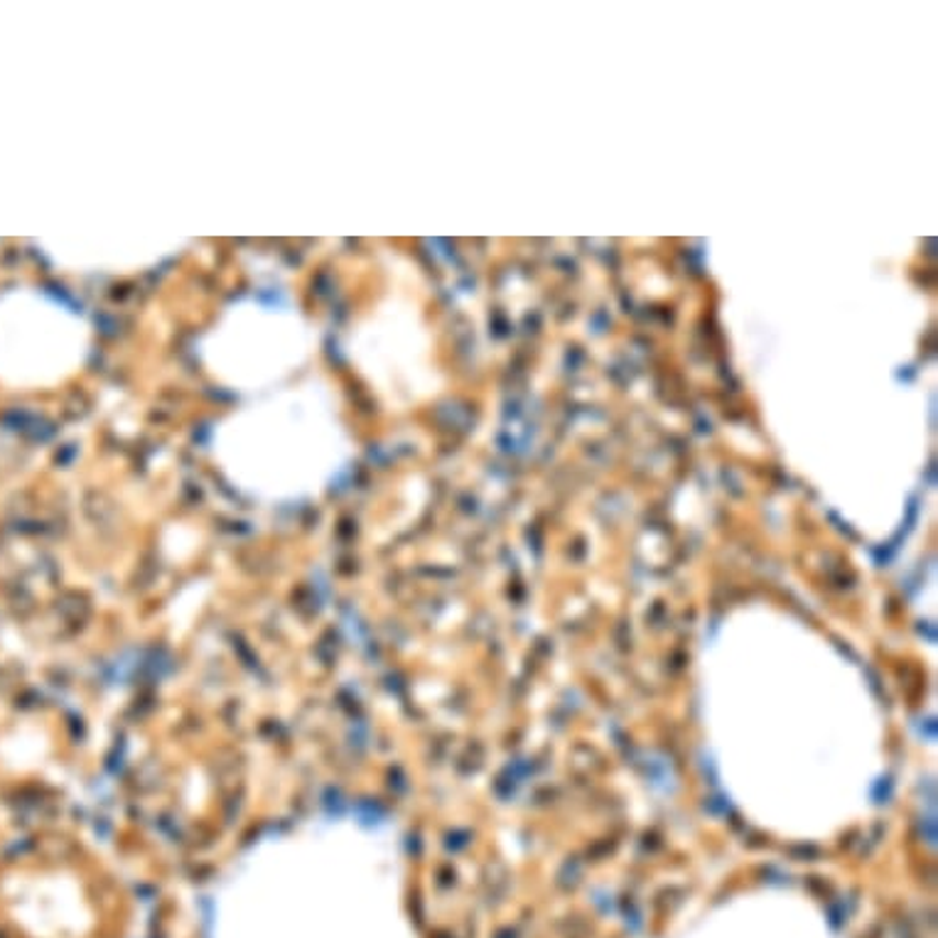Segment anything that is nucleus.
<instances>
[{"label":"nucleus","mask_w":938,"mask_h":938,"mask_svg":"<svg viewBox=\"0 0 938 938\" xmlns=\"http://www.w3.org/2000/svg\"><path fill=\"white\" fill-rule=\"evenodd\" d=\"M214 467L246 499L281 507L323 497L347 472L354 442L335 386L323 376L246 398L214 422Z\"/></svg>","instance_id":"nucleus-1"},{"label":"nucleus","mask_w":938,"mask_h":938,"mask_svg":"<svg viewBox=\"0 0 938 938\" xmlns=\"http://www.w3.org/2000/svg\"><path fill=\"white\" fill-rule=\"evenodd\" d=\"M317 347V325L291 295L246 293L222 307L194 354L216 386L246 400L295 381Z\"/></svg>","instance_id":"nucleus-2"},{"label":"nucleus","mask_w":938,"mask_h":938,"mask_svg":"<svg viewBox=\"0 0 938 938\" xmlns=\"http://www.w3.org/2000/svg\"><path fill=\"white\" fill-rule=\"evenodd\" d=\"M420 342L422 329L414 315L400 310L396 301H384L349 329L344 354L376 394L400 404L404 396L414 398L430 388V381L420 376L428 369V349Z\"/></svg>","instance_id":"nucleus-3"},{"label":"nucleus","mask_w":938,"mask_h":938,"mask_svg":"<svg viewBox=\"0 0 938 938\" xmlns=\"http://www.w3.org/2000/svg\"><path fill=\"white\" fill-rule=\"evenodd\" d=\"M190 239H165L148 234H99L59 241L53 251L57 265L79 275H131L180 256Z\"/></svg>","instance_id":"nucleus-4"}]
</instances>
